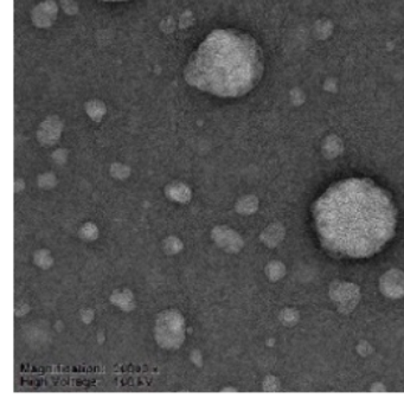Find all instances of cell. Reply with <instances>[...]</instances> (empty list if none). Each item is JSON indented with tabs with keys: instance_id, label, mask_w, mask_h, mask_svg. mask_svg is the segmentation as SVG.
I'll list each match as a JSON object with an SVG mask.
<instances>
[{
	"instance_id": "44dd1931",
	"label": "cell",
	"mask_w": 404,
	"mask_h": 411,
	"mask_svg": "<svg viewBox=\"0 0 404 411\" xmlns=\"http://www.w3.org/2000/svg\"><path fill=\"white\" fill-rule=\"evenodd\" d=\"M357 351L361 356H369V354L372 353V347L371 345H369V342L366 341H361V344L357 346Z\"/></svg>"
},
{
	"instance_id": "4fadbf2b",
	"label": "cell",
	"mask_w": 404,
	"mask_h": 411,
	"mask_svg": "<svg viewBox=\"0 0 404 411\" xmlns=\"http://www.w3.org/2000/svg\"><path fill=\"white\" fill-rule=\"evenodd\" d=\"M257 209V199L253 196L242 198L236 204V211L242 215H250Z\"/></svg>"
},
{
	"instance_id": "30bf717a",
	"label": "cell",
	"mask_w": 404,
	"mask_h": 411,
	"mask_svg": "<svg viewBox=\"0 0 404 411\" xmlns=\"http://www.w3.org/2000/svg\"><path fill=\"white\" fill-rule=\"evenodd\" d=\"M59 134H61V125H51V121L47 120V122L40 127L38 138L40 143L44 145H54L58 140Z\"/></svg>"
},
{
	"instance_id": "8fae6325",
	"label": "cell",
	"mask_w": 404,
	"mask_h": 411,
	"mask_svg": "<svg viewBox=\"0 0 404 411\" xmlns=\"http://www.w3.org/2000/svg\"><path fill=\"white\" fill-rule=\"evenodd\" d=\"M264 272L272 282H276L286 275V267L280 261H272L265 266Z\"/></svg>"
},
{
	"instance_id": "277c9868",
	"label": "cell",
	"mask_w": 404,
	"mask_h": 411,
	"mask_svg": "<svg viewBox=\"0 0 404 411\" xmlns=\"http://www.w3.org/2000/svg\"><path fill=\"white\" fill-rule=\"evenodd\" d=\"M330 296L338 304L340 313L349 314L361 300V289L354 283L334 282L330 287Z\"/></svg>"
},
{
	"instance_id": "6da1fadb",
	"label": "cell",
	"mask_w": 404,
	"mask_h": 411,
	"mask_svg": "<svg viewBox=\"0 0 404 411\" xmlns=\"http://www.w3.org/2000/svg\"><path fill=\"white\" fill-rule=\"evenodd\" d=\"M312 214L321 244L353 259L380 252L397 225L391 196L368 178L334 182L316 200Z\"/></svg>"
},
{
	"instance_id": "ac0fdd59",
	"label": "cell",
	"mask_w": 404,
	"mask_h": 411,
	"mask_svg": "<svg viewBox=\"0 0 404 411\" xmlns=\"http://www.w3.org/2000/svg\"><path fill=\"white\" fill-rule=\"evenodd\" d=\"M280 380L276 378L274 376H268L265 377L263 383H262V387H263V391L267 392H275L280 390Z\"/></svg>"
},
{
	"instance_id": "7a4b0ae2",
	"label": "cell",
	"mask_w": 404,
	"mask_h": 411,
	"mask_svg": "<svg viewBox=\"0 0 404 411\" xmlns=\"http://www.w3.org/2000/svg\"><path fill=\"white\" fill-rule=\"evenodd\" d=\"M263 63L261 48L248 33L235 29L215 30L190 58L185 77L204 92L238 97L259 83Z\"/></svg>"
},
{
	"instance_id": "e0dca14e",
	"label": "cell",
	"mask_w": 404,
	"mask_h": 411,
	"mask_svg": "<svg viewBox=\"0 0 404 411\" xmlns=\"http://www.w3.org/2000/svg\"><path fill=\"white\" fill-rule=\"evenodd\" d=\"M87 110L88 114L91 115L94 120L99 121L101 117L104 114V111H106V108H104L102 103H101V101H91V102L87 104Z\"/></svg>"
},
{
	"instance_id": "9a60e30c",
	"label": "cell",
	"mask_w": 404,
	"mask_h": 411,
	"mask_svg": "<svg viewBox=\"0 0 404 411\" xmlns=\"http://www.w3.org/2000/svg\"><path fill=\"white\" fill-rule=\"evenodd\" d=\"M279 319L281 323L285 325V326H295L298 324L299 319H300V315H299V312L295 311L293 308H286L280 313Z\"/></svg>"
},
{
	"instance_id": "cb8c5ba5",
	"label": "cell",
	"mask_w": 404,
	"mask_h": 411,
	"mask_svg": "<svg viewBox=\"0 0 404 411\" xmlns=\"http://www.w3.org/2000/svg\"><path fill=\"white\" fill-rule=\"evenodd\" d=\"M371 391H385V386L381 385L380 383H376L375 385H372Z\"/></svg>"
},
{
	"instance_id": "d4e9b609",
	"label": "cell",
	"mask_w": 404,
	"mask_h": 411,
	"mask_svg": "<svg viewBox=\"0 0 404 411\" xmlns=\"http://www.w3.org/2000/svg\"><path fill=\"white\" fill-rule=\"evenodd\" d=\"M228 391H234V392H237L236 389H233V387H224L222 392H228Z\"/></svg>"
},
{
	"instance_id": "9c48e42d",
	"label": "cell",
	"mask_w": 404,
	"mask_h": 411,
	"mask_svg": "<svg viewBox=\"0 0 404 411\" xmlns=\"http://www.w3.org/2000/svg\"><path fill=\"white\" fill-rule=\"evenodd\" d=\"M110 302L125 312H130L136 308L134 295L129 289H117L110 295Z\"/></svg>"
},
{
	"instance_id": "ba28073f",
	"label": "cell",
	"mask_w": 404,
	"mask_h": 411,
	"mask_svg": "<svg viewBox=\"0 0 404 411\" xmlns=\"http://www.w3.org/2000/svg\"><path fill=\"white\" fill-rule=\"evenodd\" d=\"M166 196L178 203H188L191 199V190L188 185L181 181H173L165 189Z\"/></svg>"
},
{
	"instance_id": "3957f363",
	"label": "cell",
	"mask_w": 404,
	"mask_h": 411,
	"mask_svg": "<svg viewBox=\"0 0 404 411\" xmlns=\"http://www.w3.org/2000/svg\"><path fill=\"white\" fill-rule=\"evenodd\" d=\"M154 338L163 349H179L186 338V324L182 313L175 309H166L159 313L155 321Z\"/></svg>"
},
{
	"instance_id": "484cf974",
	"label": "cell",
	"mask_w": 404,
	"mask_h": 411,
	"mask_svg": "<svg viewBox=\"0 0 404 411\" xmlns=\"http://www.w3.org/2000/svg\"><path fill=\"white\" fill-rule=\"evenodd\" d=\"M106 2H122V0H106Z\"/></svg>"
},
{
	"instance_id": "5bb4252c",
	"label": "cell",
	"mask_w": 404,
	"mask_h": 411,
	"mask_svg": "<svg viewBox=\"0 0 404 411\" xmlns=\"http://www.w3.org/2000/svg\"><path fill=\"white\" fill-rule=\"evenodd\" d=\"M183 248H184L183 242L175 236H168L163 241V249L167 255H177L182 252Z\"/></svg>"
},
{
	"instance_id": "ffe728a7",
	"label": "cell",
	"mask_w": 404,
	"mask_h": 411,
	"mask_svg": "<svg viewBox=\"0 0 404 411\" xmlns=\"http://www.w3.org/2000/svg\"><path fill=\"white\" fill-rule=\"evenodd\" d=\"M38 184L40 188H43V189H51L52 186H55V184H56L55 175L51 173H46V174L40 175V177L38 178Z\"/></svg>"
},
{
	"instance_id": "8992f818",
	"label": "cell",
	"mask_w": 404,
	"mask_h": 411,
	"mask_svg": "<svg viewBox=\"0 0 404 411\" xmlns=\"http://www.w3.org/2000/svg\"><path fill=\"white\" fill-rule=\"evenodd\" d=\"M379 289L389 299L404 296V272L399 269H390L379 280Z\"/></svg>"
},
{
	"instance_id": "2e32d148",
	"label": "cell",
	"mask_w": 404,
	"mask_h": 411,
	"mask_svg": "<svg viewBox=\"0 0 404 411\" xmlns=\"http://www.w3.org/2000/svg\"><path fill=\"white\" fill-rule=\"evenodd\" d=\"M78 235H80V237L83 241L92 242V241H95L96 238L99 237V229H97V226L95 225V224L87 223L81 227L80 231H78Z\"/></svg>"
},
{
	"instance_id": "7402d4cb",
	"label": "cell",
	"mask_w": 404,
	"mask_h": 411,
	"mask_svg": "<svg viewBox=\"0 0 404 411\" xmlns=\"http://www.w3.org/2000/svg\"><path fill=\"white\" fill-rule=\"evenodd\" d=\"M190 359L192 363L196 365V366H200L203 365V357H201V353L200 351L198 350H193L192 352H191V356H190Z\"/></svg>"
},
{
	"instance_id": "603a6c76",
	"label": "cell",
	"mask_w": 404,
	"mask_h": 411,
	"mask_svg": "<svg viewBox=\"0 0 404 411\" xmlns=\"http://www.w3.org/2000/svg\"><path fill=\"white\" fill-rule=\"evenodd\" d=\"M81 319L84 324H91L93 319H94V312L92 309H85V311H81Z\"/></svg>"
},
{
	"instance_id": "7c38bea8",
	"label": "cell",
	"mask_w": 404,
	"mask_h": 411,
	"mask_svg": "<svg viewBox=\"0 0 404 411\" xmlns=\"http://www.w3.org/2000/svg\"><path fill=\"white\" fill-rule=\"evenodd\" d=\"M33 262L42 269H50L54 266V257L48 249H39L33 255Z\"/></svg>"
},
{
	"instance_id": "5b68a950",
	"label": "cell",
	"mask_w": 404,
	"mask_h": 411,
	"mask_svg": "<svg viewBox=\"0 0 404 411\" xmlns=\"http://www.w3.org/2000/svg\"><path fill=\"white\" fill-rule=\"evenodd\" d=\"M211 237L220 249L229 254H237L244 246L242 237L236 231L226 225L214 227L211 231Z\"/></svg>"
},
{
	"instance_id": "d6986e66",
	"label": "cell",
	"mask_w": 404,
	"mask_h": 411,
	"mask_svg": "<svg viewBox=\"0 0 404 411\" xmlns=\"http://www.w3.org/2000/svg\"><path fill=\"white\" fill-rule=\"evenodd\" d=\"M110 173L115 178L125 179L129 175L130 170L127 166L121 165V164H114V165H111Z\"/></svg>"
},
{
	"instance_id": "52a82bcc",
	"label": "cell",
	"mask_w": 404,
	"mask_h": 411,
	"mask_svg": "<svg viewBox=\"0 0 404 411\" xmlns=\"http://www.w3.org/2000/svg\"><path fill=\"white\" fill-rule=\"evenodd\" d=\"M285 237V229L280 224H272L261 234V241L268 248L274 249L282 242Z\"/></svg>"
}]
</instances>
